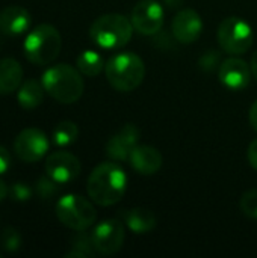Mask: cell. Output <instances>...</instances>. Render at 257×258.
Segmentation results:
<instances>
[{"label":"cell","mask_w":257,"mask_h":258,"mask_svg":"<svg viewBox=\"0 0 257 258\" xmlns=\"http://www.w3.org/2000/svg\"><path fill=\"white\" fill-rule=\"evenodd\" d=\"M44 169L50 178H53L59 184H67L79 177L82 166L74 154L59 150L52 153L45 159Z\"/></svg>","instance_id":"11"},{"label":"cell","mask_w":257,"mask_h":258,"mask_svg":"<svg viewBox=\"0 0 257 258\" xmlns=\"http://www.w3.org/2000/svg\"><path fill=\"white\" fill-rule=\"evenodd\" d=\"M129 162L135 171L142 175H153L162 166V154L150 145H136L129 157Z\"/></svg>","instance_id":"16"},{"label":"cell","mask_w":257,"mask_h":258,"mask_svg":"<svg viewBox=\"0 0 257 258\" xmlns=\"http://www.w3.org/2000/svg\"><path fill=\"white\" fill-rule=\"evenodd\" d=\"M76 63H77V70L82 74L88 76V77H94V76L100 74L101 70H103V67H105L103 57L97 51H94V50H85V51H82L77 56Z\"/></svg>","instance_id":"20"},{"label":"cell","mask_w":257,"mask_h":258,"mask_svg":"<svg viewBox=\"0 0 257 258\" xmlns=\"http://www.w3.org/2000/svg\"><path fill=\"white\" fill-rule=\"evenodd\" d=\"M170 8H176V6H179L183 0H164Z\"/></svg>","instance_id":"31"},{"label":"cell","mask_w":257,"mask_h":258,"mask_svg":"<svg viewBox=\"0 0 257 258\" xmlns=\"http://www.w3.org/2000/svg\"><path fill=\"white\" fill-rule=\"evenodd\" d=\"M218 42L229 54H242L253 45V29L239 17H227L218 27Z\"/></svg>","instance_id":"7"},{"label":"cell","mask_w":257,"mask_h":258,"mask_svg":"<svg viewBox=\"0 0 257 258\" xmlns=\"http://www.w3.org/2000/svg\"><path fill=\"white\" fill-rule=\"evenodd\" d=\"M248 162H250V165L257 169V139L256 141H253L251 144H250V147H248Z\"/></svg>","instance_id":"27"},{"label":"cell","mask_w":257,"mask_h":258,"mask_svg":"<svg viewBox=\"0 0 257 258\" xmlns=\"http://www.w3.org/2000/svg\"><path fill=\"white\" fill-rule=\"evenodd\" d=\"M108 82L121 92L136 89L145 76V65L142 59L130 51L112 56L105 65Z\"/></svg>","instance_id":"4"},{"label":"cell","mask_w":257,"mask_h":258,"mask_svg":"<svg viewBox=\"0 0 257 258\" xmlns=\"http://www.w3.org/2000/svg\"><path fill=\"white\" fill-rule=\"evenodd\" d=\"M251 79V67L245 60L238 57H230L220 67V82L233 91H239L248 86Z\"/></svg>","instance_id":"14"},{"label":"cell","mask_w":257,"mask_h":258,"mask_svg":"<svg viewBox=\"0 0 257 258\" xmlns=\"http://www.w3.org/2000/svg\"><path fill=\"white\" fill-rule=\"evenodd\" d=\"M2 257H3V254H2V252H0V258H2Z\"/></svg>","instance_id":"32"},{"label":"cell","mask_w":257,"mask_h":258,"mask_svg":"<svg viewBox=\"0 0 257 258\" xmlns=\"http://www.w3.org/2000/svg\"><path fill=\"white\" fill-rule=\"evenodd\" d=\"M139 139V128L133 124H126L118 133H115L106 144V154L115 162L129 160L132 150Z\"/></svg>","instance_id":"12"},{"label":"cell","mask_w":257,"mask_h":258,"mask_svg":"<svg viewBox=\"0 0 257 258\" xmlns=\"http://www.w3.org/2000/svg\"><path fill=\"white\" fill-rule=\"evenodd\" d=\"M50 142L45 133L39 128L29 127L21 130L14 141V151L24 163L39 162L48 151Z\"/></svg>","instance_id":"8"},{"label":"cell","mask_w":257,"mask_h":258,"mask_svg":"<svg viewBox=\"0 0 257 258\" xmlns=\"http://www.w3.org/2000/svg\"><path fill=\"white\" fill-rule=\"evenodd\" d=\"M91 239L95 252L101 255H112L118 252L124 243V227L115 219L101 221L98 225H95Z\"/></svg>","instance_id":"9"},{"label":"cell","mask_w":257,"mask_h":258,"mask_svg":"<svg viewBox=\"0 0 257 258\" xmlns=\"http://www.w3.org/2000/svg\"><path fill=\"white\" fill-rule=\"evenodd\" d=\"M132 26L142 35H155L162 29L164 9L156 0H141L130 14Z\"/></svg>","instance_id":"10"},{"label":"cell","mask_w":257,"mask_h":258,"mask_svg":"<svg viewBox=\"0 0 257 258\" xmlns=\"http://www.w3.org/2000/svg\"><path fill=\"white\" fill-rule=\"evenodd\" d=\"M32 24V15L21 6H8L0 11V33L18 36L27 32Z\"/></svg>","instance_id":"15"},{"label":"cell","mask_w":257,"mask_h":258,"mask_svg":"<svg viewBox=\"0 0 257 258\" xmlns=\"http://www.w3.org/2000/svg\"><path fill=\"white\" fill-rule=\"evenodd\" d=\"M251 73L254 74V77L257 79V51L254 53L253 59H251Z\"/></svg>","instance_id":"30"},{"label":"cell","mask_w":257,"mask_h":258,"mask_svg":"<svg viewBox=\"0 0 257 258\" xmlns=\"http://www.w3.org/2000/svg\"><path fill=\"white\" fill-rule=\"evenodd\" d=\"M56 216L62 225L80 233L92 227L97 219V212L91 201L82 195L68 194L58 200Z\"/></svg>","instance_id":"6"},{"label":"cell","mask_w":257,"mask_h":258,"mask_svg":"<svg viewBox=\"0 0 257 258\" xmlns=\"http://www.w3.org/2000/svg\"><path fill=\"white\" fill-rule=\"evenodd\" d=\"M123 219H124L126 225L136 234L150 233L151 230H155V227L158 224L155 213L151 210L142 209V207H136V209H130V210L124 212Z\"/></svg>","instance_id":"18"},{"label":"cell","mask_w":257,"mask_h":258,"mask_svg":"<svg viewBox=\"0 0 257 258\" xmlns=\"http://www.w3.org/2000/svg\"><path fill=\"white\" fill-rule=\"evenodd\" d=\"M77 136H79V128L73 121H61L59 124H56L52 133L53 144L58 147L71 145L73 142H76Z\"/></svg>","instance_id":"21"},{"label":"cell","mask_w":257,"mask_h":258,"mask_svg":"<svg viewBox=\"0 0 257 258\" xmlns=\"http://www.w3.org/2000/svg\"><path fill=\"white\" fill-rule=\"evenodd\" d=\"M9 166H11V154L5 147L0 145V175L5 174L9 169Z\"/></svg>","instance_id":"26"},{"label":"cell","mask_w":257,"mask_h":258,"mask_svg":"<svg viewBox=\"0 0 257 258\" xmlns=\"http://www.w3.org/2000/svg\"><path fill=\"white\" fill-rule=\"evenodd\" d=\"M62 38L59 30L52 24H39L33 27L23 44V53L26 59L35 65L52 63L61 51Z\"/></svg>","instance_id":"3"},{"label":"cell","mask_w":257,"mask_h":258,"mask_svg":"<svg viewBox=\"0 0 257 258\" xmlns=\"http://www.w3.org/2000/svg\"><path fill=\"white\" fill-rule=\"evenodd\" d=\"M23 245V239L20 231H17L14 227H6L0 234V246L6 252H17Z\"/></svg>","instance_id":"23"},{"label":"cell","mask_w":257,"mask_h":258,"mask_svg":"<svg viewBox=\"0 0 257 258\" xmlns=\"http://www.w3.org/2000/svg\"><path fill=\"white\" fill-rule=\"evenodd\" d=\"M9 197L12 201H17V203L29 201L32 197V189L26 183H14L9 187Z\"/></svg>","instance_id":"25"},{"label":"cell","mask_w":257,"mask_h":258,"mask_svg":"<svg viewBox=\"0 0 257 258\" xmlns=\"http://www.w3.org/2000/svg\"><path fill=\"white\" fill-rule=\"evenodd\" d=\"M8 195H9V187H8L6 183L0 178V201H3Z\"/></svg>","instance_id":"29"},{"label":"cell","mask_w":257,"mask_h":258,"mask_svg":"<svg viewBox=\"0 0 257 258\" xmlns=\"http://www.w3.org/2000/svg\"><path fill=\"white\" fill-rule=\"evenodd\" d=\"M171 30L179 42L191 44L200 38L203 30V21L198 12H195L194 9H183L174 17Z\"/></svg>","instance_id":"13"},{"label":"cell","mask_w":257,"mask_h":258,"mask_svg":"<svg viewBox=\"0 0 257 258\" xmlns=\"http://www.w3.org/2000/svg\"><path fill=\"white\" fill-rule=\"evenodd\" d=\"M250 124L253 125L254 130H257V101L250 109Z\"/></svg>","instance_id":"28"},{"label":"cell","mask_w":257,"mask_h":258,"mask_svg":"<svg viewBox=\"0 0 257 258\" xmlns=\"http://www.w3.org/2000/svg\"><path fill=\"white\" fill-rule=\"evenodd\" d=\"M127 177L115 162H106L92 169L88 177L86 190L89 198L103 207L117 204L126 194Z\"/></svg>","instance_id":"1"},{"label":"cell","mask_w":257,"mask_h":258,"mask_svg":"<svg viewBox=\"0 0 257 258\" xmlns=\"http://www.w3.org/2000/svg\"><path fill=\"white\" fill-rule=\"evenodd\" d=\"M132 21L121 14H105L89 27L91 39L101 48H121L133 33Z\"/></svg>","instance_id":"5"},{"label":"cell","mask_w":257,"mask_h":258,"mask_svg":"<svg viewBox=\"0 0 257 258\" xmlns=\"http://www.w3.org/2000/svg\"><path fill=\"white\" fill-rule=\"evenodd\" d=\"M44 91L45 89L42 86V82H38L35 79H29V80L23 82L20 85V88L17 89L18 104L27 110L38 107L44 100Z\"/></svg>","instance_id":"19"},{"label":"cell","mask_w":257,"mask_h":258,"mask_svg":"<svg viewBox=\"0 0 257 258\" xmlns=\"http://www.w3.org/2000/svg\"><path fill=\"white\" fill-rule=\"evenodd\" d=\"M41 82L45 92L62 104L76 103L85 88L80 71L68 63L52 65L44 71Z\"/></svg>","instance_id":"2"},{"label":"cell","mask_w":257,"mask_h":258,"mask_svg":"<svg viewBox=\"0 0 257 258\" xmlns=\"http://www.w3.org/2000/svg\"><path fill=\"white\" fill-rule=\"evenodd\" d=\"M61 186L62 184H59L58 181H55L53 178H50L47 174H45V177H41L38 181H36V184H35V192H36V195L41 198V200H52V198H55L58 194H59V190H61Z\"/></svg>","instance_id":"22"},{"label":"cell","mask_w":257,"mask_h":258,"mask_svg":"<svg viewBox=\"0 0 257 258\" xmlns=\"http://www.w3.org/2000/svg\"><path fill=\"white\" fill-rule=\"evenodd\" d=\"M241 210L251 219H257V189L248 190L241 198Z\"/></svg>","instance_id":"24"},{"label":"cell","mask_w":257,"mask_h":258,"mask_svg":"<svg viewBox=\"0 0 257 258\" xmlns=\"http://www.w3.org/2000/svg\"><path fill=\"white\" fill-rule=\"evenodd\" d=\"M23 82V68L14 57L0 59V94L15 92Z\"/></svg>","instance_id":"17"}]
</instances>
